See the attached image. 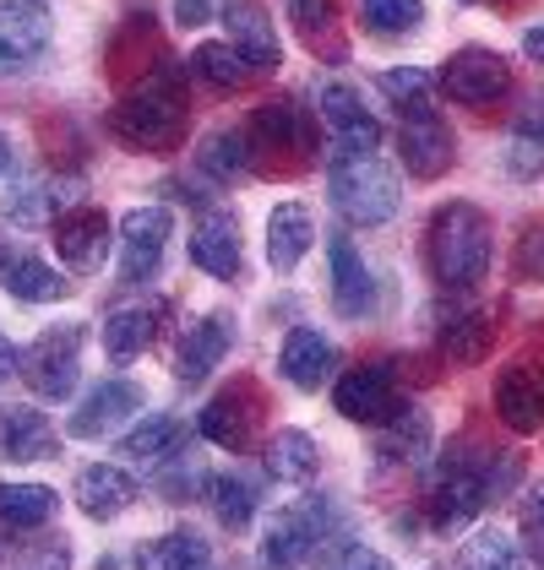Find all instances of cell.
<instances>
[{"label": "cell", "mask_w": 544, "mask_h": 570, "mask_svg": "<svg viewBox=\"0 0 544 570\" xmlns=\"http://www.w3.org/2000/svg\"><path fill=\"white\" fill-rule=\"evenodd\" d=\"M164 321H169V299L109 309V321H104V353H109V364H132V358H142V353L164 337Z\"/></svg>", "instance_id": "obj_16"}, {"label": "cell", "mask_w": 544, "mask_h": 570, "mask_svg": "<svg viewBox=\"0 0 544 570\" xmlns=\"http://www.w3.org/2000/svg\"><path fill=\"white\" fill-rule=\"evenodd\" d=\"M251 136L268 147V153H311V115H300L294 98H272L251 115Z\"/></svg>", "instance_id": "obj_26"}, {"label": "cell", "mask_w": 544, "mask_h": 570, "mask_svg": "<svg viewBox=\"0 0 544 570\" xmlns=\"http://www.w3.org/2000/svg\"><path fill=\"white\" fill-rule=\"evenodd\" d=\"M332 402H338V413H343L349 424L376 430V424H387V413H392L404 396H398V386H392L387 364H354L349 375H338Z\"/></svg>", "instance_id": "obj_13"}, {"label": "cell", "mask_w": 544, "mask_h": 570, "mask_svg": "<svg viewBox=\"0 0 544 570\" xmlns=\"http://www.w3.org/2000/svg\"><path fill=\"white\" fill-rule=\"evenodd\" d=\"M283 17L305 33V39H317L321 28H332V17H338V0H283Z\"/></svg>", "instance_id": "obj_43"}, {"label": "cell", "mask_w": 544, "mask_h": 570, "mask_svg": "<svg viewBox=\"0 0 544 570\" xmlns=\"http://www.w3.org/2000/svg\"><path fill=\"white\" fill-rule=\"evenodd\" d=\"M338 532V511L332 500H300V505H283L268 527H262V543H256V570H300L311 554L327 549V538Z\"/></svg>", "instance_id": "obj_4"}, {"label": "cell", "mask_w": 544, "mask_h": 570, "mask_svg": "<svg viewBox=\"0 0 544 570\" xmlns=\"http://www.w3.org/2000/svg\"><path fill=\"white\" fill-rule=\"evenodd\" d=\"M109 239H115V228L98 207H77V213L55 218V256L77 277H93V272L109 266Z\"/></svg>", "instance_id": "obj_12"}, {"label": "cell", "mask_w": 544, "mask_h": 570, "mask_svg": "<svg viewBox=\"0 0 544 570\" xmlns=\"http://www.w3.org/2000/svg\"><path fill=\"white\" fill-rule=\"evenodd\" d=\"M17 370H22V353H17L11 343H6V337H0V386H6V381H11Z\"/></svg>", "instance_id": "obj_47"}, {"label": "cell", "mask_w": 544, "mask_h": 570, "mask_svg": "<svg viewBox=\"0 0 544 570\" xmlns=\"http://www.w3.org/2000/svg\"><path fill=\"white\" fill-rule=\"evenodd\" d=\"M77 505L93 522H115V517H126L136 505V479L126 468H115V462H88L77 473Z\"/></svg>", "instance_id": "obj_19"}, {"label": "cell", "mask_w": 544, "mask_h": 570, "mask_svg": "<svg viewBox=\"0 0 544 570\" xmlns=\"http://www.w3.org/2000/svg\"><path fill=\"white\" fill-rule=\"evenodd\" d=\"M55 451V430L39 407H0V462H39Z\"/></svg>", "instance_id": "obj_28"}, {"label": "cell", "mask_w": 544, "mask_h": 570, "mask_svg": "<svg viewBox=\"0 0 544 570\" xmlns=\"http://www.w3.org/2000/svg\"><path fill=\"white\" fill-rule=\"evenodd\" d=\"M55 17L45 0H0V77H28L49 55Z\"/></svg>", "instance_id": "obj_8"}, {"label": "cell", "mask_w": 544, "mask_h": 570, "mask_svg": "<svg viewBox=\"0 0 544 570\" xmlns=\"http://www.w3.org/2000/svg\"><path fill=\"white\" fill-rule=\"evenodd\" d=\"M338 370V348L321 337L317 326H294L278 348V375L294 386V392H321L327 375Z\"/></svg>", "instance_id": "obj_17"}, {"label": "cell", "mask_w": 544, "mask_h": 570, "mask_svg": "<svg viewBox=\"0 0 544 570\" xmlns=\"http://www.w3.org/2000/svg\"><path fill=\"white\" fill-rule=\"evenodd\" d=\"M317 468H321V451L305 430H278L268 440V473L278 483H311Z\"/></svg>", "instance_id": "obj_35"}, {"label": "cell", "mask_w": 544, "mask_h": 570, "mask_svg": "<svg viewBox=\"0 0 544 570\" xmlns=\"http://www.w3.org/2000/svg\"><path fill=\"white\" fill-rule=\"evenodd\" d=\"M60 213H66V185L60 179H17L6 190V218L22 223V228L55 223Z\"/></svg>", "instance_id": "obj_33"}, {"label": "cell", "mask_w": 544, "mask_h": 570, "mask_svg": "<svg viewBox=\"0 0 544 570\" xmlns=\"http://www.w3.org/2000/svg\"><path fill=\"white\" fill-rule=\"evenodd\" d=\"M66 566H71V549H66V543H49V554L45 560H33L28 570H66Z\"/></svg>", "instance_id": "obj_46"}, {"label": "cell", "mask_w": 544, "mask_h": 570, "mask_svg": "<svg viewBox=\"0 0 544 570\" xmlns=\"http://www.w3.org/2000/svg\"><path fill=\"white\" fill-rule=\"evenodd\" d=\"M229 348H234V315H224V309L196 315L181 332V348H175V381H181V386L207 381V375L224 364Z\"/></svg>", "instance_id": "obj_15"}, {"label": "cell", "mask_w": 544, "mask_h": 570, "mask_svg": "<svg viewBox=\"0 0 544 570\" xmlns=\"http://www.w3.org/2000/svg\"><path fill=\"white\" fill-rule=\"evenodd\" d=\"M196 430L213 440V445H224V451H251V440H256V419H251V402L240 396V386L224 396H213L202 413H196Z\"/></svg>", "instance_id": "obj_29"}, {"label": "cell", "mask_w": 544, "mask_h": 570, "mask_svg": "<svg viewBox=\"0 0 544 570\" xmlns=\"http://www.w3.org/2000/svg\"><path fill=\"white\" fill-rule=\"evenodd\" d=\"M496 413L506 430L534 435L544 430V358H517L496 375Z\"/></svg>", "instance_id": "obj_14"}, {"label": "cell", "mask_w": 544, "mask_h": 570, "mask_svg": "<svg viewBox=\"0 0 544 570\" xmlns=\"http://www.w3.org/2000/svg\"><path fill=\"white\" fill-rule=\"evenodd\" d=\"M191 262L202 266L207 277H240V223L229 218V213H207V218H196L191 228Z\"/></svg>", "instance_id": "obj_22"}, {"label": "cell", "mask_w": 544, "mask_h": 570, "mask_svg": "<svg viewBox=\"0 0 544 570\" xmlns=\"http://www.w3.org/2000/svg\"><path fill=\"white\" fill-rule=\"evenodd\" d=\"M55 505L60 494L49 483H0V522L17 527V532H39L55 522Z\"/></svg>", "instance_id": "obj_34"}, {"label": "cell", "mask_w": 544, "mask_h": 570, "mask_svg": "<svg viewBox=\"0 0 544 570\" xmlns=\"http://www.w3.org/2000/svg\"><path fill=\"white\" fill-rule=\"evenodd\" d=\"M191 71L207 82V88H218V92H234L256 66L240 55L234 45H196L191 49Z\"/></svg>", "instance_id": "obj_39"}, {"label": "cell", "mask_w": 544, "mask_h": 570, "mask_svg": "<svg viewBox=\"0 0 544 570\" xmlns=\"http://www.w3.org/2000/svg\"><path fill=\"white\" fill-rule=\"evenodd\" d=\"M436 337H441L447 358H457V364H479L485 353L496 348V321H490V309L463 305V309H447V315L436 321Z\"/></svg>", "instance_id": "obj_23"}, {"label": "cell", "mask_w": 544, "mask_h": 570, "mask_svg": "<svg viewBox=\"0 0 544 570\" xmlns=\"http://www.w3.org/2000/svg\"><path fill=\"white\" fill-rule=\"evenodd\" d=\"M224 22H229V45L240 49L256 71H272V66L283 60V45H278V33H272V17L256 0H229Z\"/></svg>", "instance_id": "obj_21"}, {"label": "cell", "mask_w": 544, "mask_h": 570, "mask_svg": "<svg viewBox=\"0 0 544 570\" xmlns=\"http://www.w3.org/2000/svg\"><path fill=\"white\" fill-rule=\"evenodd\" d=\"M506 169L517 179L544 175V98L528 104V115H517L512 126V141H506Z\"/></svg>", "instance_id": "obj_36"}, {"label": "cell", "mask_w": 544, "mask_h": 570, "mask_svg": "<svg viewBox=\"0 0 544 570\" xmlns=\"http://www.w3.org/2000/svg\"><path fill=\"white\" fill-rule=\"evenodd\" d=\"M28 392L39 402H66L77 392V375H82V326H49L39 332L28 348H22V370Z\"/></svg>", "instance_id": "obj_6"}, {"label": "cell", "mask_w": 544, "mask_h": 570, "mask_svg": "<svg viewBox=\"0 0 544 570\" xmlns=\"http://www.w3.org/2000/svg\"><path fill=\"white\" fill-rule=\"evenodd\" d=\"M506 88H512V66H506V55H496L485 45L457 49L453 60L436 71V92L463 104V109H496L506 98Z\"/></svg>", "instance_id": "obj_7"}, {"label": "cell", "mask_w": 544, "mask_h": 570, "mask_svg": "<svg viewBox=\"0 0 544 570\" xmlns=\"http://www.w3.org/2000/svg\"><path fill=\"white\" fill-rule=\"evenodd\" d=\"M327 196L338 207V218L354 223V228H381L392 223L404 190H398V175L381 164V158H354V164H332L327 169Z\"/></svg>", "instance_id": "obj_5"}, {"label": "cell", "mask_w": 544, "mask_h": 570, "mask_svg": "<svg viewBox=\"0 0 544 570\" xmlns=\"http://www.w3.org/2000/svg\"><path fill=\"white\" fill-rule=\"evenodd\" d=\"M517 532H523V554L544 566V479L528 483V494H523V511H517Z\"/></svg>", "instance_id": "obj_42"}, {"label": "cell", "mask_w": 544, "mask_h": 570, "mask_svg": "<svg viewBox=\"0 0 544 570\" xmlns=\"http://www.w3.org/2000/svg\"><path fill=\"white\" fill-rule=\"evenodd\" d=\"M169 207H136L120 218V266H115V277L136 288V283H153L158 277V266H164V245H169Z\"/></svg>", "instance_id": "obj_10"}, {"label": "cell", "mask_w": 544, "mask_h": 570, "mask_svg": "<svg viewBox=\"0 0 544 570\" xmlns=\"http://www.w3.org/2000/svg\"><path fill=\"white\" fill-rule=\"evenodd\" d=\"M185 440H191V424H185L181 413H153V419H142L132 435L120 440V456L126 462H175L185 451Z\"/></svg>", "instance_id": "obj_30"}, {"label": "cell", "mask_w": 544, "mask_h": 570, "mask_svg": "<svg viewBox=\"0 0 544 570\" xmlns=\"http://www.w3.org/2000/svg\"><path fill=\"white\" fill-rule=\"evenodd\" d=\"M376 451H381V462H419L425 451H430V413L419 407V402H398L392 413H387V424H376Z\"/></svg>", "instance_id": "obj_24"}, {"label": "cell", "mask_w": 544, "mask_h": 570, "mask_svg": "<svg viewBox=\"0 0 544 570\" xmlns=\"http://www.w3.org/2000/svg\"><path fill=\"white\" fill-rule=\"evenodd\" d=\"M104 126L132 153H175L185 141V77L175 66L147 71L136 88L120 92V104L104 115Z\"/></svg>", "instance_id": "obj_1"}, {"label": "cell", "mask_w": 544, "mask_h": 570, "mask_svg": "<svg viewBox=\"0 0 544 570\" xmlns=\"http://www.w3.org/2000/svg\"><path fill=\"white\" fill-rule=\"evenodd\" d=\"M142 402H147V392H142L136 381H126V375H109V381H98V386L82 396V407L66 419V435H71V440L115 435L126 419H136V413H142Z\"/></svg>", "instance_id": "obj_11"}, {"label": "cell", "mask_w": 544, "mask_h": 570, "mask_svg": "<svg viewBox=\"0 0 544 570\" xmlns=\"http://www.w3.org/2000/svg\"><path fill=\"white\" fill-rule=\"evenodd\" d=\"M523 49H528V60H544V22H534V28L523 33Z\"/></svg>", "instance_id": "obj_48"}, {"label": "cell", "mask_w": 544, "mask_h": 570, "mask_svg": "<svg viewBox=\"0 0 544 570\" xmlns=\"http://www.w3.org/2000/svg\"><path fill=\"white\" fill-rule=\"evenodd\" d=\"M207 566H213V549L191 527H175V532H164V538L136 549V570H207Z\"/></svg>", "instance_id": "obj_31"}, {"label": "cell", "mask_w": 544, "mask_h": 570, "mask_svg": "<svg viewBox=\"0 0 544 570\" xmlns=\"http://www.w3.org/2000/svg\"><path fill=\"white\" fill-rule=\"evenodd\" d=\"M317 245V218L305 202H278L268 218V266L272 272H294L305 262V250Z\"/></svg>", "instance_id": "obj_20"}, {"label": "cell", "mask_w": 544, "mask_h": 570, "mask_svg": "<svg viewBox=\"0 0 544 570\" xmlns=\"http://www.w3.org/2000/svg\"><path fill=\"white\" fill-rule=\"evenodd\" d=\"M196 169H202L207 179H218V185L240 179L245 169H251V136H240V131L207 136V141L196 147Z\"/></svg>", "instance_id": "obj_38"}, {"label": "cell", "mask_w": 544, "mask_h": 570, "mask_svg": "<svg viewBox=\"0 0 544 570\" xmlns=\"http://www.w3.org/2000/svg\"><path fill=\"white\" fill-rule=\"evenodd\" d=\"M93 570H132V566H126V560H98Z\"/></svg>", "instance_id": "obj_49"}, {"label": "cell", "mask_w": 544, "mask_h": 570, "mask_svg": "<svg viewBox=\"0 0 544 570\" xmlns=\"http://www.w3.org/2000/svg\"><path fill=\"white\" fill-rule=\"evenodd\" d=\"M381 92H387V104L404 109V120H436V115H430V98H436V77H430V71L392 66V71H381Z\"/></svg>", "instance_id": "obj_37"}, {"label": "cell", "mask_w": 544, "mask_h": 570, "mask_svg": "<svg viewBox=\"0 0 544 570\" xmlns=\"http://www.w3.org/2000/svg\"><path fill=\"white\" fill-rule=\"evenodd\" d=\"M327 570H392V560L376 554V549H365V543H338L327 554Z\"/></svg>", "instance_id": "obj_44"}, {"label": "cell", "mask_w": 544, "mask_h": 570, "mask_svg": "<svg viewBox=\"0 0 544 570\" xmlns=\"http://www.w3.org/2000/svg\"><path fill=\"white\" fill-rule=\"evenodd\" d=\"M202 500L213 505L218 527H229V532L251 527L256 522V505H262L256 483L245 479V473H213V479H202Z\"/></svg>", "instance_id": "obj_32"}, {"label": "cell", "mask_w": 544, "mask_h": 570, "mask_svg": "<svg viewBox=\"0 0 544 570\" xmlns=\"http://www.w3.org/2000/svg\"><path fill=\"white\" fill-rule=\"evenodd\" d=\"M485 505H490V456H479V445L468 440H453L430 479V527L441 538H457Z\"/></svg>", "instance_id": "obj_3"}, {"label": "cell", "mask_w": 544, "mask_h": 570, "mask_svg": "<svg viewBox=\"0 0 544 570\" xmlns=\"http://www.w3.org/2000/svg\"><path fill=\"white\" fill-rule=\"evenodd\" d=\"M218 6L213 0H175V28H202Z\"/></svg>", "instance_id": "obj_45"}, {"label": "cell", "mask_w": 544, "mask_h": 570, "mask_svg": "<svg viewBox=\"0 0 544 570\" xmlns=\"http://www.w3.org/2000/svg\"><path fill=\"white\" fill-rule=\"evenodd\" d=\"M398 153H404V164L414 179H441L457 158L453 136H447L441 120H408L404 136H398Z\"/></svg>", "instance_id": "obj_25"}, {"label": "cell", "mask_w": 544, "mask_h": 570, "mask_svg": "<svg viewBox=\"0 0 544 570\" xmlns=\"http://www.w3.org/2000/svg\"><path fill=\"white\" fill-rule=\"evenodd\" d=\"M0 288H6L17 305H55V299L71 294L66 277H60L55 266H45L39 256H28V250H17V256L0 262Z\"/></svg>", "instance_id": "obj_27"}, {"label": "cell", "mask_w": 544, "mask_h": 570, "mask_svg": "<svg viewBox=\"0 0 544 570\" xmlns=\"http://www.w3.org/2000/svg\"><path fill=\"white\" fill-rule=\"evenodd\" d=\"M321 126H327V141H332V164L376 158L381 126H376V115L365 109V98L354 88H343V82L321 88Z\"/></svg>", "instance_id": "obj_9"}, {"label": "cell", "mask_w": 544, "mask_h": 570, "mask_svg": "<svg viewBox=\"0 0 544 570\" xmlns=\"http://www.w3.org/2000/svg\"><path fill=\"white\" fill-rule=\"evenodd\" d=\"M425 262L447 294H474L496 262V228L474 202H447L425 228Z\"/></svg>", "instance_id": "obj_2"}, {"label": "cell", "mask_w": 544, "mask_h": 570, "mask_svg": "<svg viewBox=\"0 0 544 570\" xmlns=\"http://www.w3.org/2000/svg\"><path fill=\"white\" fill-rule=\"evenodd\" d=\"M0 169H6V136H0Z\"/></svg>", "instance_id": "obj_50"}, {"label": "cell", "mask_w": 544, "mask_h": 570, "mask_svg": "<svg viewBox=\"0 0 544 570\" xmlns=\"http://www.w3.org/2000/svg\"><path fill=\"white\" fill-rule=\"evenodd\" d=\"M327 288H332V309L343 321H360L370 309V266L349 245V234H327Z\"/></svg>", "instance_id": "obj_18"}, {"label": "cell", "mask_w": 544, "mask_h": 570, "mask_svg": "<svg viewBox=\"0 0 544 570\" xmlns=\"http://www.w3.org/2000/svg\"><path fill=\"white\" fill-rule=\"evenodd\" d=\"M457 570H523V549H517L501 527H479V532L457 549Z\"/></svg>", "instance_id": "obj_40"}, {"label": "cell", "mask_w": 544, "mask_h": 570, "mask_svg": "<svg viewBox=\"0 0 544 570\" xmlns=\"http://www.w3.org/2000/svg\"><path fill=\"white\" fill-rule=\"evenodd\" d=\"M360 22L381 39H404L425 22V6L419 0H360Z\"/></svg>", "instance_id": "obj_41"}]
</instances>
